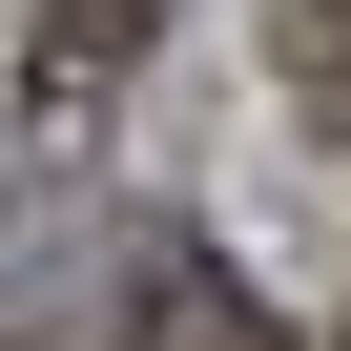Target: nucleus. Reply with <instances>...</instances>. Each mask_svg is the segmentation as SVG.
<instances>
[{"label":"nucleus","instance_id":"f257e3e1","mask_svg":"<svg viewBox=\"0 0 351 351\" xmlns=\"http://www.w3.org/2000/svg\"><path fill=\"white\" fill-rule=\"evenodd\" d=\"M124 310H145V351H289V330H269V310H248V289H228L207 248H186V228H145V269H124Z\"/></svg>","mask_w":351,"mask_h":351},{"label":"nucleus","instance_id":"f03ea898","mask_svg":"<svg viewBox=\"0 0 351 351\" xmlns=\"http://www.w3.org/2000/svg\"><path fill=\"white\" fill-rule=\"evenodd\" d=\"M165 0H42V42H21V104H104V62H145Z\"/></svg>","mask_w":351,"mask_h":351}]
</instances>
